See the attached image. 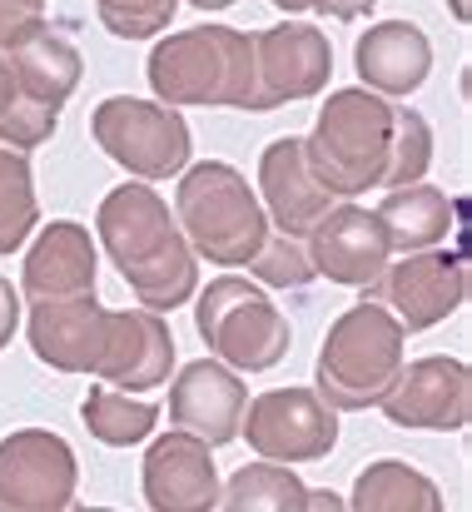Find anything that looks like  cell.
<instances>
[{
    "mask_svg": "<svg viewBox=\"0 0 472 512\" xmlns=\"http://www.w3.org/2000/svg\"><path fill=\"white\" fill-rule=\"evenodd\" d=\"M95 239L130 284V294L140 299V309L174 314L199 294V259L155 184L145 179L115 184L95 209Z\"/></svg>",
    "mask_w": 472,
    "mask_h": 512,
    "instance_id": "cell-1",
    "label": "cell"
},
{
    "mask_svg": "<svg viewBox=\"0 0 472 512\" xmlns=\"http://www.w3.org/2000/svg\"><path fill=\"white\" fill-rule=\"evenodd\" d=\"M150 90L169 110H244L259 115L254 35L234 25H189L155 40L145 60Z\"/></svg>",
    "mask_w": 472,
    "mask_h": 512,
    "instance_id": "cell-2",
    "label": "cell"
},
{
    "mask_svg": "<svg viewBox=\"0 0 472 512\" xmlns=\"http://www.w3.org/2000/svg\"><path fill=\"white\" fill-rule=\"evenodd\" d=\"M174 224L189 239L194 259L214 269H249L269 239V214L249 179L224 160H194L174 189Z\"/></svg>",
    "mask_w": 472,
    "mask_h": 512,
    "instance_id": "cell-3",
    "label": "cell"
},
{
    "mask_svg": "<svg viewBox=\"0 0 472 512\" xmlns=\"http://www.w3.org/2000/svg\"><path fill=\"white\" fill-rule=\"evenodd\" d=\"M403 363H408L403 324L378 299H358L328 324V334L318 343L314 393L333 413L378 408V398L393 388Z\"/></svg>",
    "mask_w": 472,
    "mask_h": 512,
    "instance_id": "cell-4",
    "label": "cell"
},
{
    "mask_svg": "<svg viewBox=\"0 0 472 512\" xmlns=\"http://www.w3.org/2000/svg\"><path fill=\"white\" fill-rule=\"evenodd\" d=\"M393 145V105L363 85L328 90L314 130L304 135L309 174L333 199H363L368 189H383Z\"/></svg>",
    "mask_w": 472,
    "mask_h": 512,
    "instance_id": "cell-5",
    "label": "cell"
},
{
    "mask_svg": "<svg viewBox=\"0 0 472 512\" xmlns=\"http://www.w3.org/2000/svg\"><path fill=\"white\" fill-rule=\"evenodd\" d=\"M194 329L209 358H219L234 373H269L289 358L294 343V329L279 314V304L234 269L194 294Z\"/></svg>",
    "mask_w": 472,
    "mask_h": 512,
    "instance_id": "cell-6",
    "label": "cell"
},
{
    "mask_svg": "<svg viewBox=\"0 0 472 512\" xmlns=\"http://www.w3.org/2000/svg\"><path fill=\"white\" fill-rule=\"evenodd\" d=\"M90 135L105 150V160H115L130 179H179L194 160V140L179 110L140 100V95H110L95 105L90 115Z\"/></svg>",
    "mask_w": 472,
    "mask_h": 512,
    "instance_id": "cell-7",
    "label": "cell"
},
{
    "mask_svg": "<svg viewBox=\"0 0 472 512\" xmlns=\"http://www.w3.org/2000/svg\"><path fill=\"white\" fill-rule=\"evenodd\" d=\"M239 438L264 463H318L338 448V413L318 398L314 388H269L249 398Z\"/></svg>",
    "mask_w": 472,
    "mask_h": 512,
    "instance_id": "cell-8",
    "label": "cell"
},
{
    "mask_svg": "<svg viewBox=\"0 0 472 512\" xmlns=\"http://www.w3.org/2000/svg\"><path fill=\"white\" fill-rule=\"evenodd\" d=\"M368 299H378L403 324V334H428L468 304V264H463V254H453L443 244L398 254V259H388V269L368 289Z\"/></svg>",
    "mask_w": 472,
    "mask_h": 512,
    "instance_id": "cell-9",
    "label": "cell"
},
{
    "mask_svg": "<svg viewBox=\"0 0 472 512\" xmlns=\"http://www.w3.org/2000/svg\"><path fill=\"white\" fill-rule=\"evenodd\" d=\"M80 463L50 428H15L0 438V512H70Z\"/></svg>",
    "mask_w": 472,
    "mask_h": 512,
    "instance_id": "cell-10",
    "label": "cell"
},
{
    "mask_svg": "<svg viewBox=\"0 0 472 512\" xmlns=\"http://www.w3.org/2000/svg\"><path fill=\"white\" fill-rule=\"evenodd\" d=\"M378 413L413 433H463L472 418V368L453 353L413 358L378 398Z\"/></svg>",
    "mask_w": 472,
    "mask_h": 512,
    "instance_id": "cell-11",
    "label": "cell"
},
{
    "mask_svg": "<svg viewBox=\"0 0 472 512\" xmlns=\"http://www.w3.org/2000/svg\"><path fill=\"white\" fill-rule=\"evenodd\" d=\"M254 65H259V115H269L279 105H299L328 90L333 45L309 20H279L254 35Z\"/></svg>",
    "mask_w": 472,
    "mask_h": 512,
    "instance_id": "cell-12",
    "label": "cell"
},
{
    "mask_svg": "<svg viewBox=\"0 0 472 512\" xmlns=\"http://www.w3.org/2000/svg\"><path fill=\"white\" fill-rule=\"evenodd\" d=\"M304 254L314 264V279H328V284H343V289H373L393 259L373 209L353 204V199H338L314 229L304 234Z\"/></svg>",
    "mask_w": 472,
    "mask_h": 512,
    "instance_id": "cell-13",
    "label": "cell"
},
{
    "mask_svg": "<svg viewBox=\"0 0 472 512\" xmlns=\"http://www.w3.org/2000/svg\"><path fill=\"white\" fill-rule=\"evenodd\" d=\"M249 408V388L219 358H194L169 383V423L209 448L239 443V423Z\"/></svg>",
    "mask_w": 472,
    "mask_h": 512,
    "instance_id": "cell-14",
    "label": "cell"
},
{
    "mask_svg": "<svg viewBox=\"0 0 472 512\" xmlns=\"http://www.w3.org/2000/svg\"><path fill=\"white\" fill-rule=\"evenodd\" d=\"M30 353L55 368V373H95L105 334H110V309L100 294H75V299H30L20 319Z\"/></svg>",
    "mask_w": 472,
    "mask_h": 512,
    "instance_id": "cell-15",
    "label": "cell"
},
{
    "mask_svg": "<svg viewBox=\"0 0 472 512\" xmlns=\"http://www.w3.org/2000/svg\"><path fill=\"white\" fill-rule=\"evenodd\" d=\"M145 503L150 512H214L219 508V468L214 448L189 433H164L145 448Z\"/></svg>",
    "mask_w": 472,
    "mask_h": 512,
    "instance_id": "cell-16",
    "label": "cell"
},
{
    "mask_svg": "<svg viewBox=\"0 0 472 512\" xmlns=\"http://www.w3.org/2000/svg\"><path fill=\"white\" fill-rule=\"evenodd\" d=\"M174 373V334L155 309H110L105 353L95 363V378L120 393H150Z\"/></svg>",
    "mask_w": 472,
    "mask_h": 512,
    "instance_id": "cell-17",
    "label": "cell"
},
{
    "mask_svg": "<svg viewBox=\"0 0 472 512\" xmlns=\"http://www.w3.org/2000/svg\"><path fill=\"white\" fill-rule=\"evenodd\" d=\"M25 264H20V294L25 299H75L95 294V269L100 249L85 224L75 219H50L25 239Z\"/></svg>",
    "mask_w": 472,
    "mask_h": 512,
    "instance_id": "cell-18",
    "label": "cell"
},
{
    "mask_svg": "<svg viewBox=\"0 0 472 512\" xmlns=\"http://www.w3.org/2000/svg\"><path fill=\"white\" fill-rule=\"evenodd\" d=\"M259 204L269 214V229L289 234V239H304L318 219L338 204L314 174H309V160H304V140L299 135H284L274 140L264 155H259Z\"/></svg>",
    "mask_w": 472,
    "mask_h": 512,
    "instance_id": "cell-19",
    "label": "cell"
},
{
    "mask_svg": "<svg viewBox=\"0 0 472 512\" xmlns=\"http://www.w3.org/2000/svg\"><path fill=\"white\" fill-rule=\"evenodd\" d=\"M353 70L363 90L383 100H408L433 75V45L413 20H378L353 45Z\"/></svg>",
    "mask_w": 472,
    "mask_h": 512,
    "instance_id": "cell-20",
    "label": "cell"
},
{
    "mask_svg": "<svg viewBox=\"0 0 472 512\" xmlns=\"http://www.w3.org/2000/svg\"><path fill=\"white\" fill-rule=\"evenodd\" d=\"M10 70H15V85L25 100L35 105H50V110H65V100L80 90V75H85V60L80 50L45 20L35 35H25L15 50H5Z\"/></svg>",
    "mask_w": 472,
    "mask_h": 512,
    "instance_id": "cell-21",
    "label": "cell"
},
{
    "mask_svg": "<svg viewBox=\"0 0 472 512\" xmlns=\"http://www.w3.org/2000/svg\"><path fill=\"white\" fill-rule=\"evenodd\" d=\"M383 239L393 254H418V249H438L453 229V199L433 184H403V189H388L373 209Z\"/></svg>",
    "mask_w": 472,
    "mask_h": 512,
    "instance_id": "cell-22",
    "label": "cell"
},
{
    "mask_svg": "<svg viewBox=\"0 0 472 512\" xmlns=\"http://www.w3.org/2000/svg\"><path fill=\"white\" fill-rule=\"evenodd\" d=\"M343 503L348 512H443V493L423 468L403 458H378L353 478V493Z\"/></svg>",
    "mask_w": 472,
    "mask_h": 512,
    "instance_id": "cell-23",
    "label": "cell"
},
{
    "mask_svg": "<svg viewBox=\"0 0 472 512\" xmlns=\"http://www.w3.org/2000/svg\"><path fill=\"white\" fill-rule=\"evenodd\" d=\"M80 423H85L90 438L105 443V448H135V443L155 438L159 403L155 398H140V393H120V388H110V383H95V388L80 398Z\"/></svg>",
    "mask_w": 472,
    "mask_h": 512,
    "instance_id": "cell-24",
    "label": "cell"
},
{
    "mask_svg": "<svg viewBox=\"0 0 472 512\" xmlns=\"http://www.w3.org/2000/svg\"><path fill=\"white\" fill-rule=\"evenodd\" d=\"M309 483L284 463H244L219 483V512H304Z\"/></svg>",
    "mask_w": 472,
    "mask_h": 512,
    "instance_id": "cell-25",
    "label": "cell"
},
{
    "mask_svg": "<svg viewBox=\"0 0 472 512\" xmlns=\"http://www.w3.org/2000/svg\"><path fill=\"white\" fill-rule=\"evenodd\" d=\"M35 229H40V199H35L30 155L0 145V254L25 249Z\"/></svg>",
    "mask_w": 472,
    "mask_h": 512,
    "instance_id": "cell-26",
    "label": "cell"
},
{
    "mask_svg": "<svg viewBox=\"0 0 472 512\" xmlns=\"http://www.w3.org/2000/svg\"><path fill=\"white\" fill-rule=\"evenodd\" d=\"M433 165V125L418 110H393V145H388V170L383 189H403L418 184Z\"/></svg>",
    "mask_w": 472,
    "mask_h": 512,
    "instance_id": "cell-27",
    "label": "cell"
},
{
    "mask_svg": "<svg viewBox=\"0 0 472 512\" xmlns=\"http://www.w3.org/2000/svg\"><path fill=\"white\" fill-rule=\"evenodd\" d=\"M179 0H95L100 25L115 40H159L174 25Z\"/></svg>",
    "mask_w": 472,
    "mask_h": 512,
    "instance_id": "cell-28",
    "label": "cell"
},
{
    "mask_svg": "<svg viewBox=\"0 0 472 512\" xmlns=\"http://www.w3.org/2000/svg\"><path fill=\"white\" fill-rule=\"evenodd\" d=\"M249 274H254L259 289H304V284L314 279V264H309V254H304V239H289V234L269 229V239H264V249L254 254Z\"/></svg>",
    "mask_w": 472,
    "mask_h": 512,
    "instance_id": "cell-29",
    "label": "cell"
},
{
    "mask_svg": "<svg viewBox=\"0 0 472 512\" xmlns=\"http://www.w3.org/2000/svg\"><path fill=\"white\" fill-rule=\"evenodd\" d=\"M55 125H60V110H50V105H35V100H25V95H15V105L0 115V145H10V150H40L50 135H55Z\"/></svg>",
    "mask_w": 472,
    "mask_h": 512,
    "instance_id": "cell-30",
    "label": "cell"
},
{
    "mask_svg": "<svg viewBox=\"0 0 472 512\" xmlns=\"http://www.w3.org/2000/svg\"><path fill=\"white\" fill-rule=\"evenodd\" d=\"M45 25V10H25V5H15V0H0V55L5 50H15L25 35H35Z\"/></svg>",
    "mask_w": 472,
    "mask_h": 512,
    "instance_id": "cell-31",
    "label": "cell"
},
{
    "mask_svg": "<svg viewBox=\"0 0 472 512\" xmlns=\"http://www.w3.org/2000/svg\"><path fill=\"white\" fill-rule=\"evenodd\" d=\"M20 319H25V309H20V289H15L10 279H0V348H10V339L20 334Z\"/></svg>",
    "mask_w": 472,
    "mask_h": 512,
    "instance_id": "cell-32",
    "label": "cell"
},
{
    "mask_svg": "<svg viewBox=\"0 0 472 512\" xmlns=\"http://www.w3.org/2000/svg\"><path fill=\"white\" fill-rule=\"evenodd\" d=\"M373 5H378V0H314V10L328 15V20H363Z\"/></svg>",
    "mask_w": 472,
    "mask_h": 512,
    "instance_id": "cell-33",
    "label": "cell"
},
{
    "mask_svg": "<svg viewBox=\"0 0 472 512\" xmlns=\"http://www.w3.org/2000/svg\"><path fill=\"white\" fill-rule=\"evenodd\" d=\"M304 512H348V503L333 493V488H309V503Z\"/></svg>",
    "mask_w": 472,
    "mask_h": 512,
    "instance_id": "cell-34",
    "label": "cell"
},
{
    "mask_svg": "<svg viewBox=\"0 0 472 512\" xmlns=\"http://www.w3.org/2000/svg\"><path fill=\"white\" fill-rule=\"evenodd\" d=\"M15 95H20V85H15V70H10V60L0 55V115L15 105Z\"/></svg>",
    "mask_w": 472,
    "mask_h": 512,
    "instance_id": "cell-35",
    "label": "cell"
},
{
    "mask_svg": "<svg viewBox=\"0 0 472 512\" xmlns=\"http://www.w3.org/2000/svg\"><path fill=\"white\" fill-rule=\"evenodd\" d=\"M179 5H194V10L214 15V10H229V5H239V0H179Z\"/></svg>",
    "mask_w": 472,
    "mask_h": 512,
    "instance_id": "cell-36",
    "label": "cell"
},
{
    "mask_svg": "<svg viewBox=\"0 0 472 512\" xmlns=\"http://www.w3.org/2000/svg\"><path fill=\"white\" fill-rule=\"evenodd\" d=\"M269 5H279L284 15H299V10H314V0H269Z\"/></svg>",
    "mask_w": 472,
    "mask_h": 512,
    "instance_id": "cell-37",
    "label": "cell"
},
{
    "mask_svg": "<svg viewBox=\"0 0 472 512\" xmlns=\"http://www.w3.org/2000/svg\"><path fill=\"white\" fill-rule=\"evenodd\" d=\"M448 5H453V20H458V25L472 20V0H448Z\"/></svg>",
    "mask_w": 472,
    "mask_h": 512,
    "instance_id": "cell-38",
    "label": "cell"
},
{
    "mask_svg": "<svg viewBox=\"0 0 472 512\" xmlns=\"http://www.w3.org/2000/svg\"><path fill=\"white\" fill-rule=\"evenodd\" d=\"M70 512H120V508H90V503H70Z\"/></svg>",
    "mask_w": 472,
    "mask_h": 512,
    "instance_id": "cell-39",
    "label": "cell"
},
{
    "mask_svg": "<svg viewBox=\"0 0 472 512\" xmlns=\"http://www.w3.org/2000/svg\"><path fill=\"white\" fill-rule=\"evenodd\" d=\"M15 5H25V10H45V0H15Z\"/></svg>",
    "mask_w": 472,
    "mask_h": 512,
    "instance_id": "cell-40",
    "label": "cell"
}]
</instances>
